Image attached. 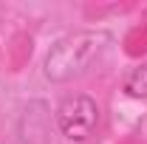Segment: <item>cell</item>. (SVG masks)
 Segmentation results:
<instances>
[{
	"label": "cell",
	"mask_w": 147,
	"mask_h": 144,
	"mask_svg": "<svg viewBox=\"0 0 147 144\" xmlns=\"http://www.w3.org/2000/svg\"><path fill=\"white\" fill-rule=\"evenodd\" d=\"M110 42H113V37L105 28H82V31H74V34L57 40L42 62L45 79L51 85H68L74 79L85 76L91 68L102 62Z\"/></svg>",
	"instance_id": "obj_1"
},
{
	"label": "cell",
	"mask_w": 147,
	"mask_h": 144,
	"mask_svg": "<svg viewBox=\"0 0 147 144\" xmlns=\"http://www.w3.org/2000/svg\"><path fill=\"white\" fill-rule=\"evenodd\" d=\"M99 116L102 110L96 105V99L85 96V93H74V96H65L59 102V108L54 110V119L59 133L68 139V141H88L93 139L96 127H99Z\"/></svg>",
	"instance_id": "obj_2"
},
{
	"label": "cell",
	"mask_w": 147,
	"mask_h": 144,
	"mask_svg": "<svg viewBox=\"0 0 147 144\" xmlns=\"http://www.w3.org/2000/svg\"><path fill=\"white\" fill-rule=\"evenodd\" d=\"M54 116L48 102L42 99H31L17 122V136L23 144H51V127H54Z\"/></svg>",
	"instance_id": "obj_3"
},
{
	"label": "cell",
	"mask_w": 147,
	"mask_h": 144,
	"mask_svg": "<svg viewBox=\"0 0 147 144\" xmlns=\"http://www.w3.org/2000/svg\"><path fill=\"white\" fill-rule=\"evenodd\" d=\"M125 93L130 99H147V62L136 65L133 71L125 76Z\"/></svg>",
	"instance_id": "obj_4"
}]
</instances>
